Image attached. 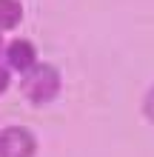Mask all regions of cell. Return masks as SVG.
<instances>
[{
  "mask_svg": "<svg viewBox=\"0 0 154 157\" xmlns=\"http://www.w3.org/2000/svg\"><path fill=\"white\" fill-rule=\"evenodd\" d=\"M17 89H20V94H23L26 103H32L34 109H40V106H49V103H54V100L60 97L63 75H60V69L54 66V63L37 60L32 69H26L20 75Z\"/></svg>",
  "mask_w": 154,
  "mask_h": 157,
  "instance_id": "6da1fadb",
  "label": "cell"
},
{
  "mask_svg": "<svg viewBox=\"0 0 154 157\" xmlns=\"http://www.w3.org/2000/svg\"><path fill=\"white\" fill-rule=\"evenodd\" d=\"M37 134L26 126H3L0 128V157H37Z\"/></svg>",
  "mask_w": 154,
  "mask_h": 157,
  "instance_id": "7a4b0ae2",
  "label": "cell"
},
{
  "mask_svg": "<svg viewBox=\"0 0 154 157\" xmlns=\"http://www.w3.org/2000/svg\"><path fill=\"white\" fill-rule=\"evenodd\" d=\"M37 46H34L29 37H14V40H6V49H3V57L0 63L12 71V75H23L26 69H32L37 63Z\"/></svg>",
  "mask_w": 154,
  "mask_h": 157,
  "instance_id": "3957f363",
  "label": "cell"
},
{
  "mask_svg": "<svg viewBox=\"0 0 154 157\" xmlns=\"http://www.w3.org/2000/svg\"><path fill=\"white\" fill-rule=\"evenodd\" d=\"M26 17L23 0H0V32H14L20 29Z\"/></svg>",
  "mask_w": 154,
  "mask_h": 157,
  "instance_id": "277c9868",
  "label": "cell"
},
{
  "mask_svg": "<svg viewBox=\"0 0 154 157\" xmlns=\"http://www.w3.org/2000/svg\"><path fill=\"white\" fill-rule=\"evenodd\" d=\"M140 112H143V117L154 126V83L146 89V94H143V100H140Z\"/></svg>",
  "mask_w": 154,
  "mask_h": 157,
  "instance_id": "5b68a950",
  "label": "cell"
},
{
  "mask_svg": "<svg viewBox=\"0 0 154 157\" xmlns=\"http://www.w3.org/2000/svg\"><path fill=\"white\" fill-rule=\"evenodd\" d=\"M9 86H12V71H9L3 63H0V94H6Z\"/></svg>",
  "mask_w": 154,
  "mask_h": 157,
  "instance_id": "8992f818",
  "label": "cell"
},
{
  "mask_svg": "<svg viewBox=\"0 0 154 157\" xmlns=\"http://www.w3.org/2000/svg\"><path fill=\"white\" fill-rule=\"evenodd\" d=\"M3 49H6V37H3V32H0V57H3Z\"/></svg>",
  "mask_w": 154,
  "mask_h": 157,
  "instance_id": "52a82bcc",
  "label": "cell"
}]
</instances>
